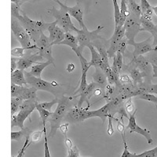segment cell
Wrapping results in <instances>:
<instances>
[{"instance_id":"f5cc1de1","label":"cell","mask_w":157,"mask_h":157,"mask_svg":"<svg viewBox=\"0 0 157 157\" xmlns=\"http://www.w3.org/2000/svg\"><path fill=\"white\" fill-rule=\"evenodd\" d=\"M68 126H69V123H64L63 124H61V126L59 127V130H61V132L62 133L63 135L67 136V132H68Z\"/></svg>"},{"instance_id":"1f68e13d","label":"cell","mask_w":157,"mask_h":157,"mask_svg":"<svg viewBox=\"0 0 157 157\" xmlns=\"http://www.w3.org/2000/svg\"><path fill=\"white\" fill-rule=\"evenodd\" d=\"M36 109L38 111V113H39V116H40V118H41L42 123H43V127H46V123H47V122L49 120V118L52 115V112L46 110L43 108H42L41 106L39 105V103L36 104Z\"/></svg>"},{"instance_id":"6da1fadb","label":"cell","mask_w":157,"mask_h":157,"mask_svg":"<svg viewBox=\"0 0 157 157\" xmlns=\"http://www.w3.org/2000/svg\"><path fill=\"white\" fill-rule=\"evenodd\" d=\"M11 17L18 20V21L28 32L31 40L34 44L39 40L42 33L47 30L48 23H46L43 21H33L30 19L24 11L21 10V7L14 3H11Z\"/></svg>"},{"instance_id":"d590c367","label":"cell","mask_w":157,"mask_h":157,"mask_svg":"<svg viewBox=\"0 0 157 157\" xmlns=\"http://www.w3.org/2000/svg\"><path fill=\"white\" fill-rule=\"evenodd\" d=\"M145 57L152 66L157 67V47H154L153 51H151L148 54H145Z\"/></svg>"},{"instance_id":"2e32d148","label":"cell","mask_w":157,"mask_h":157,"mask_svg":"<svg viewBox=\"0 0 157 157\" xmlns=\"http://www.w3.org/2000/svg\"><path fill=\"white\" fill-rule=\"evenodd\" d=\"M91 45L96 49L98 54H100L101 57L102 61H103L105 68V67L110 66L109 61V56H108V47H109V41L107 39H103L100 36H98L97 39L91 42Z\"/></svg>"},{"instance_id":"ba28073f","label":"cell","mask_w":157,"mask_h":157,"mask_svg":"<svg viewBox=\"0 0 157 157\" xmlns=\"http://www.w3.org/2000/svg\"><path fill=\"white\" fill-rule=\"evenodd\" d=\"M105 29L104 26L99 25L95 30L94 31H89L87 28L85 29H78L76 32V38L78 39V48H79V51H83V49L85 47H87L88 45L91 44V42L94 40L95 39L99 36V33L101 32V30Z\"/></svg>"},{"instance_id":"cb8c5ba5","label":"cell","mask_w":157,"mask_h":157,"mask_svg":"<svg viewBox=\"0 0 157 157\" xmlns=\"http://www.w3.org/2000/svg\"><path fill=\"white\" fill-rule=\"evenodd\" d=\"M139 94L142 93H148L157 95V84H153L152 82L143 81L141 83L136 86Z\"/></svg>"},{"instance_id":"83f0119b","label":"cell","mask_w":157,"mask_h":157,"mask_svg":"<svg viewBox=\"0 0 157 157\" xmlns=\"http://www.w3.org/2000/svg\"><path fill=\"white\" fill-rule=\"evenodd\" d=\"M113 62L111 68H112V70L114 71L115 73L120 75V74L121 73L122 68H123V54L119 53V52H116V54H115L114 57H113Z\"/></svg>"},{"instance_id":"9c48e42d","label":"cell","mask_w":157,"mask_h":157,"mask_svg":"<svg viewBox=\"0 0 157 157\" xmlns=\"http://www.w3.org/2000/svg\"><path fill=\"white\" fill-rule=\"evenodd\" d=\"M36 47H37L38 53L39 54V55L41 56L43 59H46L47 61H50L52 64H54V66H55L54 58L53 57V53H52L53 45H52L48 36H46L44 34V32L42 33L39 40L36 42Z\"/></svg>"},{"instance_id":"f546056e","label":"cell","mask_w":157,"mask_h":157,"mask_svg":"<svg viewBox=\"0 0 157 157\" xmlns=\"http://www.w3.org/2000/svg\"><path fill=\"white\" fill-rule=\"evenodd\" d=\"M91 113L93 114V117H98L101 120L102 123H105V120L108 119V116L109 115V105L107 103L101 108L97 110L91 111Z\"/></svg>"},{"instance_id":"9a60e30c","label":"cell","mask_w":157,"mask_h":157,"mask_svg":"<svg viewBox=\"0 0 157 157\" xmlns=\"http://www.w3.org/2000/svg\"><path fill=\"white\" fill-rule=\"evenodd\" d=\"M54 1H55L61 6V9L64 10L65 12L68 13L70 17H74L76 20L78 22V25L81 27V29H85V28H86V25H85V23L83 21V13H82V10L80 8L79 2H77L76 5L71 7V6H67L66 5H64L60 0H54Z\"/></svg>"},{"instance_id":"4316f807","label":"cell","mask_w":157,"mask_h":157,"mask_svg":"<svg viewBox=\"0 0 157 157\" xmlns=\"http://www.w3.org/2000/svg\"><path fill=\"white\" fill-rule=\"evenodd\" d=\"M103 71L106 75L108 82L110 85H116V87H119L121 85L120 82V75L115 73L110 66L105 67L103 69Z\"/></svg>"},{"instance_id":"f907efd6","label":"cell","mask_w":157,"mask_h":157,"mask_svg":"<svg viewBox=\"0 0 157 157\" xmlns=\"http://www.w3.org/2000/svg\"><path fill=\"white\" fill-rule=\"evenodd\" d=\"M68 157H80L79 156V151L75 145L68 148Z\"/></svg>"},{"instance_id":"836d02e7","label":"cell","mask_w":157,"mask_h":157,"mask_svg":"<svg viewBox=\"0 0 157 157\" xmlns=\"http://www.w3.org/2000/svg\"><path fill=\"white\" fill-rule=\"evenodd\" d=\"M86 74H87V72H82V74H81L80 82H79V84H78V89H77L75 91V93H74V98L78 97L84 90L86 89V86H87L88 84L87 81H86Z\"/></svg>"},{"instance_id":"9f6ffc18","label":"cell","mask_w":157,"mask_h":157,"mask_svg":"<svg viewBox=\"0 0 157 157\" xmlns=\"http://www.w3.org/2000/svg\"><path fill=\"white\" fill-rule=\"evenodd\" d=\"M75 65L74 64H72V63H70V64H68V65H67V68H66V70L68 72H69V73H71V72H72V71L75 70Z\"/></svg>"},{"instance_id":"db71d44e","label":"cell","mask_w":157,"mask_h":157,"mask_svg":"<svg viewBox=\"0 0 157 157\" xmlns=\"http://www.w3.org/2000/svg\"><path fill=\"white\" fill-rule=\"evenodd\" d=\"M17 57H11V72L14 71L17 68V61H18Z\"/></svg>"},{"instance_id":"8d00e7d4","label":"cell","mask_w":157,"mask_h":157,"mask_svg":"<svg viewBox=\"0 0 157 157\" xmlns=\"http://www.w3.org/2000/svg\"><path fill=\"white\" fill-rule=\"evenodd\" d=\"M77 57H78V60H79V62L81 64V71L82 72H87L91 67L90 61H87V60L83 57L82 54H77Z\"/></svg>"},{"instance_id":"52a82bcc","label":"cell","mask_w":157,"mask_h":157,"mask_svg":"<svg viewBox=\"0 0 157 157\" xmlns=\"http://www.w3.org/2000/svg\"><path fill=\"white\" fill-rule=\"evenodd\" d=\"M125 29V37L127 39V45H131L135 42L137 35L141 32L140 17L130 13L123 25Z\"/></svg>"},{"instance_id":"11a10c76","label":"cell","mask_w":157,"mask_h":157,"mask_svg":"<svg viewBox=\"0 0 157 157\" xmlns=\"http://www.w3.org/2000/svg\"><path fill=\"white\" fill-rule=\"evenodd\" d=\"M64 144L66 145L67 148H70L73 146V143L71 141V139H69L67 136H64Z\"/></svg>"},{"instance_id":"3957f363","label":"cell","mask_w":157,"mask_h":157,"mask_svg":"<svg viewBox=\"0 0 157 157\" xmlns=\"http://www.w3.org/2000/svg\"><path fill=\"white\" fill-rule=\"evenodd\" d=\"M25 76L27 81V83L31 85V86L35 87L37 90H44L52 94L57 98H60L64 95L65 90L61 88V84L57 83L55 81L47 82L41 78L33 76L30 72L25 71Z\"/></svg>"},{"instance_id":"277c9868","label":"cell","mask_w":157,"mask_h":157,"mask_svg":"<svg viewBox=\"0 0 157 157\" xmlns=\"http://www.w3.org/2000/svg\"><path fill=\"white\" fill-rule=\"evenodd\" d=\"M38 101L32 100H25L22 102L20 107L19 111L16 114L11 116V128L14 127H19L20 129H24V123L27 119L31 121V114L36 109V104Z\"/></svg>"},{"instance_id":"484cf974","label":"cell","mask_w":157,"mask_h":157,"mask_svg":"<svg viewBox=\"0 0 157 157\" xmlns=\"http://www.w3.org/2000/svg\"><path fill=\"white\" fill-rule=\"evenodd\" d=\"M94 82L97 83L101 88H105L108 86V80L103 70L100 68H95L94 73L93 74Z\"/></svg>"},{"instance_id":"ee69618b","label":"cell","mask_w":157,"mask_h":157,"mask_svg":"<svg viewBox=\"0 0 157 157\" xmlns=\"http://www.w3.org/2000/svg\"><path fill=\"white\" fill-rule=\"evenodd\" d=\"M58 99L59 98H54V100H52L51 101H49V102H43V103H39V105L41 106L42 108H43L44 109L46 110H48L50 112H52V108L54 105L57 104L58 102Z\"/></svg>"},{"instance_id":"603a6c76","label":"cell","mask_w":157,"mask_h":157,"mask_svg":"<svg viewBox=\"0 0 157 157\" xmlns=\"http://www.w3.org/2000/svg\"><path fill=\"white\" fill-rule=\"evenodd\" d=\"M140 23H141V32L145 31L152 35L157 33V25L152 22V19L144 17L141 16L140 17Z\"/></svg>"},{"instance_id":"74e56055","label":"cell","mask_w":157,"mask_h":157,"mask_svg":"<svg viewBox=\"0 0 157 157\" xmlns=\"http://www.w3.org/2000/svg\"><path fill=\"white\" fill-rule=\"evenodd\" d=\"M136 98H138V99H141V100L152 102V103H154L157 105V96H155V94H152L148 93H142L136 97Z\"/></svg>"},{"instance_id":"8992f818","label":"cell","mask_w":157,"mask_h":157,"mask_svg":"<svg viewBox=\"0 0 157 157\" xmlns=\"http://www.w3.org/2000/svg\"><path fill=\"white\" fill-rule=\"evenodd\" d=\"M49 13L54 17L55 21H57V25L61 27L65 32H76L78 29L75 28L71 20V17L68 13L65 12L64 10L61 8L60 10L56 8H52L49 10Z\"/></svg>"},{"instance_id":"f35d334b","label":"cell","mask_w":157,"mask_h":157,"mask_svg":"<svg viewBox=\"0 0 157 157\" xmlns=\"http://www.w3.org/2000/svg\"><path fill=\"white\" fill-rule=\"evenodd\" d=\"M114 6V17H115V27H117L120 25V6L118 4L117 0H112Z\"/></svg>"},{"instance_id":"7a4b0ae2","label":"cell","mask_w":157,"mask_h":157,"mask_svg":"<svg viewBox=\"0 0 157 157\" xmlns=\"http://www.w3.org/2000/svg\"><path fill=\"white\" fill-rule=\"evenodd\" d=\"M71 108H72L71 98L64 95L59 98L57 109L54 113H52L48 120L50 123V131L48 137H54L55 136L59 127L61 126V123L64 120V116Z\"/></svg>"},{"instance_id":"4fadbf2b","label":"cell","mask_w":157,"mask_h":157,"mask_svg":"<svg viewBox=\"0 0 157 157\" xmlns=\"http://www.w3.org/2000/svg\"><path fill=\"white\" fill-rule=\"evenodd\" d=\"M130 62L132 63L134 66L137 67L141 72L145 75V78L144 81L145 82H152V75H153V69L152 65L148 61L144 55L138 56V57H134L130 59Z\"/></svg>"},{"instance_id":"f1b7e54d","label":"cell","mask_w":157,"mask_h":157,"mask_svg":"<svg viewBox=\"0 0 157 157\" xmlns=\"http://www.w3.org/2000/svg\"><path fill=\"white\" fill-rule=\"evenodd\" d=\"M50 64H52L50 61H47L45 62H39L37 64H35L34 65H32V68H31L30 74L33 76L37 77V78H41V74L43 72V70L49 66Z\"/></svg>"},{"instance_id":"816d5d0a","label":"cell","mask_w":157,"mask_h":157,"mask_svg":"<svg viewBox=\"0 0 157 157\" xmlns=\"http://www.w3.org/2000/svg\"><path fill=\"white\" fill-rule=\"evenodd\" d=\"M43 135V130L42 131H36L32 134V140L31 142H39L41 141L42 137Z\"/></svg>"},{"instance_id":"f6af8a7d","label":"cell","mask_w":157,"mask_h":157,"mask_svg":"<svg viewBox=\"0 0 157 157\" xmlns=\"http://www.w3.org/2000/svg\"><path fill=\"white\" fill-rule=\"evenodd\" d=\"M120 82L122 85H129V84H134L133 83L132 79L130 78L128 74L123 73L120 74Z\"/></svg>"},{"instance_id":"b9f144b4","label":"cell","mask_w":157,"mask_h":157,"mask_svg":"<svg viewBox=\"0 0 157 157\" xmlns=\"http://www.w3.org/2000/svg\"><path fill=\"white\" fill-rule=\"evenodd\" d=\"M134 157H157V146L151 150H148L141 154L134 153Z\"/></svg>"},{"instance_id":"91938a15","label":"cell","mask_w":157,"mask_h":157,"mask_svg":"<svg viewBox=\"0 0 157 157\" xmlns=\"http://www.w3.org/2000/svg\"><path fill=\"white\" fill-rule=\"evenodd\" d=\"M152 10H153V13H155L157 16V6H152Z\"/></svg>"},{"instance_id":"8fae6325","label":"cell","mask_w":157,"mask_h":157,"mask_svg":"<svg viewBox=\"0 0 157 157\" xmlns=\"http://www.w3.org/2000/svg\"><path fill=\"white\" fill-rule=\"evenodd\" d=\"M37 90L35 87H28L27 86H17L11 83V98L17 97L25 100H32L38 101Z\"/></svg>"},{"instance_id":"e575fe53","label":"cell","mask_w":157,"mask_h":157,"mask_svg":"<svg viewBox=\"0 0 157 157\" xmlns=\"http://www.w3.org/2000/svg\"><path fill=\"white\" fill-rule=\"evenodd\" d=\"M23 101L24 100L21 98H17V97L11 98V116L16 114L19 111L20 107Z\"/></svg>"},{"instance_id":"4dcf8cb0","label":"cell","mask_w":157,"mask_h":157,"mask_svg":"<svg viewBox=\"0 0 157 157\" xmlns=\"http://www.w3.org/2000/svg\"><path fill=\"white\" fill-rule=\"evenodd\" d=\"M31 131L29 130V128H24L21 129V130L17 131V132H11V140L12 141H21L23 138H26L27 137H29Z\"/></svg>"},{"instance_id":"ffe728a7","label":"cell","mask_w":157,"mask_h":157,"mask_svg":"<svg viewBox=\"0 0 157 157\" xmlns=\"http://www.w3.org/2000/svg\"><path fill=\"white\" fill-rule=\"evenodd\" d=\"M98 85L95 82H90V84H88L87 86L80 94L78 95V97H79V101L78 102V105H77V107L78 108H82V105L84 102H86L88 104V108L90 107L89 104V100L91 98V97L94 95V91L96 89L97 87H98ZM87 108V109H88Z\"/></svg>"},{"instance_id":"44dd1931","label":"cell","mask_w":157,"mask_h":157,"mask_svg":"<svg viewBox=\"0 0 157 157\" xmlns=\"http://www.w3.org/2000/svg\"><path fill=\"white\" fill-rule=\"evenodd\" d=\"M58 45H66V46L69 47L71 50L75 52L76 55L78 54H82V52L79 51V48H78V42L76 36H73V35L71 34V33H70V32H65L64 39H63V41H61Z\"/></svg>"},{"instance_id":"7402d4cb","label":"cell","mask_w":157,"mask_h":157,"mask_svg":"<svg viewBox=\"0 0 157 157\" xmlns=\"http://www.w3.org/2000/svg\"><path fill=\"white\" fill-rule=\"evenodd\" d=\"M87 47L89 48L91 54V60L90 61V64L91 66H94V68H100L103 70L104 68H105V64H104V62L102 61L100 54H98V52L97 51L96 49L91 44L88 45Z\"/></svg>"},{"instance_id":"ab89813d","label":"cell","mask_w":157,"mask_h":157,"mask_svg":"<svg viewBox=\"0 0 157 157\" xmlns=\"http://www.w3.org/2000/svg\"><path fill=\"white\" fill-rule=\"evenodd\" d=\"M43 136H44V157H51L50 149L48 145V135L47 134V128L46 127H43Z\"/></svg>"},{"instance_id":"7bdbcfd3","label":"cell","mask_w":157,"mask_h":157,"mask_svg":"<svg viewBox=\"0 0 157 157\" xmlns=\"http://www.w3.org/2000/svg\"><path fill=\"white\" fill-rule=\"evenodd\" d=\"M27 49L25 47H15L11 50V55L12 57H17V58H21L25 56V50Z\"/></svg>"},{"instance_id":"7c38bea8","label":"cell","mask_w":157,"mask_h":157,"mask_svg":"<svg viewBox=\"0 0 157 157\" xmlns=\"http://www.w3.org/2000/svg\"><path fill=\"white\" fill-rule=\"evenodd\" d=\"M152 37H149L147 39H145V41L140 42V43H136L134 42L131 46L134 47V51L130 53L127 51L125 53L123 57H128L130 59H132L134 57H138L141 55H145V54H148L149 52L153 51L154 47H152V43H151Z\"/></svg>"},{"instance_id":"60d3db41","label":"cell","mask_w":157,"mask_h":157,"mask_svg":"<svg viewBox=\"0 0 157 157\" xmlns=\"http://www.w3.org/2000/svg\"><path fill=\"white\" fill-rule=\"evenodd\" d=\"M127 39L126 37H123L120 40L117 45V52L120 53L124 56L126 51H127Z\"/></svg>"},{"instance_id":"30bf717a","label":"cell","mask_w":157,"mask_h":157,"mask_svg":"<svg viewBox=\"0 0 157 157\" xmlns=\"http://www.w3.org/2000/svg\"><path fill=\"white\" fill-rule=\"evenodd\" d=\"M90 118H94L91 111L86 110V109L78 108L77 106L72 107L68 110L64 116V120L68 123H77L83 122Z\"/></svg>"},{"instance_id":"6f0895ef","label":"cell","mask_w":157,"mask_h":157,"mask_svg":"<svg viewBox=\"0 0 157 157\" xmlns=\"http://www.w3.org/2000/svg\"><path fill=\"white\" fill-rule=\"evenodd\" d=\"M152 37L153 38V41H152V47H157V33H155L152 35Z\"/></svg>"},{"instance_id":"680465c9","label":"cell","mask_w":157,"mask_h":157,"mask_svg":"<svg viewBox=\"0 0 157 157\" xmlns=\"http://www.w3.org/2000/svg\"><path fill=\"white\" fill-rule=\"evenodd\" d=\"M152 69H153V75H152V77L153 78H157V67L152 66Z\"/></svg>"},{"instance_id":"ac0fdd59","label":"cell","mask_w":157,"mask_h":157,"mask_svg":"<svg viewBox=\"0 0 157 157\" xmlns=\"http://www.w3.org/2000/svg\"><path fill=\"white\" fill-rule=\"evenodd\" d=\"M122 71H123L125 73H128L129 76L132 79L133 83L134 86H137L138 84L141 83L145 78V75L143 72H141L138 68L131 62L127 64H123Z\"/></svg>"},{"instance_id":"5b68a950","label":"cell","mask_w":157,"mask_h":157,"mask_svg":"<svg viewBox=\"0 0 157 157\" xmlns=\"http://www.w3.org/2000/svg\"><path fill=\"white\" fill-rule=\"evenodd\" d=\"M11 31L13 34L14 35L15 38L17 39V41L21 43V47H25L27 50H32V49L37 50L36 44L32 45V43H31L32 40L28 32L18 21V20H17L13 17H11Z\"/></svg>"},{"instance_id":"d6986e66","label":"cell","mask_w":157,"mask_h":157,"mask_svg":"<svg viewBox=\"0 0 157 157\" xmlns=\"http://www.w3.org/2000/svg\"><path fill=\"white\" fill-rule=\"evenodd\" d=\"M43 60V58L39 55L38 52L36 54H31V55H25L23 57L18 59L17 69L25 71L32 67L33 64L39 63Z\"/></svg>"},{"instance_id":"c3c4849f","label":"cell","mask_w":157,"mask_h":157,"mask_svg":"<svg viewBox=\"0 0 157 157\" xmlns=\"http://www.w3.org/2000/svg\"><path fill=\"white\" fill-rule=\"evenodd\" d=\"M113 120H115L114 116L109 115V116H108L109 123H108L107 133L109 136H113V134H114V129H113Z\"/></svg>"},{"instance_id":"94428289","label":"cell","mask_w":157,"mask_h":157,"mask_svg":"<svg viewBox=\"0 0 157 157\" xmlns=\"http://www.w3.org/2000/svg\"><path fill=\"white\" fill-rule=\"evenodd\" d=\"M136 2L135 0H127V5H129V4H131L133 2Z\"/></svg>"},{"instance_id":"e0dca14e","label":"cell","mask_w":157,"mask_h":157,"mask_svg":"<svg viewBox=\"0 0 157 157\" xmlns=\"http://www.w3.org/2000/svg\"><path fill=\"white\" fill-rule=\"evenodd\" d=\"M47 31H48L49 39L53 46L58 45L64 39L65 32L61 27H59L56 21L51 23H48Z\"/></svg>"},{"instance_id":"d4e9b609","label":"cell","mask_w":157,"mask_h":157,"mask_svg":"<svg viewBox=\"0 0 157 157\" xmlns=\"http://www.w3.org/2000/svg\"><path fill=\"white\" fill-rule=\"evenodd\" d=\"M11 83L17 86H28L25 76V71L17 68L14 71L11 72Z\"/></svg>"},{"instance_id":"5bb4252c","label":"cell","mask_w":157,"mask_h":157,"mask_svg":"<svg viewBox=\"0 0 157 157\" xmlns=\"http://www.w3.org/2000/svg\"><path fill=\"white\" fill-rule=\"evenodd\" d=\"M137 110L136 109L134 113L131 115H130V117H129V123L128 125L126 127V130L128 129L130 130V133H137V134H141L143 137H145V139L147 140L148 143L149 145H152V142H153V140L152 138V136H151V133L147 129H143L141 127L137 124V122H136V113H137Z\"/></svg>"},{"instance_id":"7dc6e473","label":"cell","mask_w":157,"mask_h":157,"mask_svg":"<svg viewBox=\"0 0 157 157\" xmlns=\"http://www.w3.org/2000/svg\"><path fill=\"white\" fill-rule=\"evenodd\" d=\"M115 120L116 121V127H117V130H119V132L121 134L122 138H124L126 137L125 136V131H126V127L123 124V122L120 121L118 119H116L115 118Z\"/></svg>"},{"instance_id":"681fc988","label":"cell","mask_w":157,"mask_h":157,"mask_svg":"<svg viewBox=\"0 0 157 157\" xmlns=\"http://www.w3.org/2000/svg\"><path fill=\"white\" fill-rule=\"evenodd\" d=\"M123 145H124V149H123V152L120 157H134V153H131V152L129 151L128 145H127V141H126V137L123 138Z\"/></svg>"},{"instance_id":"bcb514c9","label":"cell","mask_w":157,"mask_h":157,"mask_svg":"<svg viewBox=\"0 0 157 157\" xmlns=\"http://www.w3.org/2000/svg\"><path fill=\"white\" fill-rule=\"evenodd\" d=\"M124 108H125V110L127 113H129L130 115L132 114L134 111L136 110L135 108H134V104L132 102V98H128V100L127 101V102L124 105Z\"/></svg>"},{"instance_id":"d6a6232c","label":"cell","mask_w":157,"mask_h":157,"mask_svg":"<svg viewBox=\"0 0 157 157\" xmlns=\"http://www.w3.org/2000/svg\"><path fill=\"white\" fill-rule=\"evenodd\" d=\"M140 7H141V15H143V16L152 17V15H153L152 6L150 5L148 0H141Z\"/></svg>"}]
</instances>
